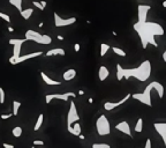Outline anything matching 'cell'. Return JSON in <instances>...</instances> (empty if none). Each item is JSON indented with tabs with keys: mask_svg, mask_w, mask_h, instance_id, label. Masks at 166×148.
<instances>
[{
	"mask_svg": "<svg viewBox=\"0 0 166 148\" xmlns=\"http://www.w3.org/2000/svg\"><path fill=\"white\" fill-rule=\"evenodd\" d=\"M134 30L138 34V36L141 38L142 48L146 49L148 44H151L157 48L158 43L155 39V36H163L164 35V28L159 23L156 22H149L146 21L143 23L136 22L134 25Z\"/></svg>",
	"mask_w": 166,
	"mask_h": 148,
	"instance_id": "obj_1",
	"label": "cell"
},
{
	"mask_svg": "<svg viewBox=\"0 0 166 148\" xmlns=\"http://www.w3.org/2000/svg\"><path fill=\"white\" fill-rule=\"evenodd\" d=\"M151 70L152 68H151V62H150V60H144L138 67H136V68H129V70L122 68V66L120 64H118L117 79L119 81H121L122 79L128 80L130 78H134L143 82V81H146L150 78Z\"/></svg>",
	"mask_w": 166,
	"mask_h": 148,
	"instance_id": "obj_2",
	"label": "cell"
},
{
	"mask_svg": "<svg viewBox=\"0 0 166 148\" xmlns=\"http://www.w3.org/2000/svg\"><path fill=\"white\" fill-rule=\"evenodd\" d=\"M152 90L157 91L159 99H163V96H164V86L160 82H157V81L149 83L146 87V89L143 90V93H135V94L132 95V97L134 99H137L138 102L148 105V107H152V102H151V91Z\"/></svg>",
	"mask_w": 166,
	"mask_h": 148,
	"instance_id": "obj_3",
	"label": "cell"
},
{
	"mask_svg": "<svg viewBox=\"0 0 166 148\" xmlns=\"http://www.w3.org/2000/svg\"><path fill=\"white\" fill-rule=\"evenodd\" d=\"M25 39L27 41H34L36 43L43 44V45H49L52 42V38L47 35H42V34L37 33L35 30H28L25 33Z\"/></svg>",
	"mask_w": 166,
	"mask_h": 148,
	"instance_id": "obj_4",
	"label": "cell"
},
{
	"mask_svg": "<svg viewBox=\"0 0 166 148\" xmlns=\"http://www.w3.org/2000/svg\"><path fill=\"white\" fill-rule=\"evenodd\" d=\"M96 130L99 136H104L111 133V126H110V122L105 115H101L98 117L97 122H96Z\"/></svg>",
	"mask_w": 166,
	"mask_h": 148,
	"instance_id": "obj_5",
	"label": "cell"
},
{
	"mask_svg": "<svg viewBox=\"0 0 166 148\" xmlns=\"http://www.w3.org/2000/svg\"><path fill=\"white\" fill-rule=\"evenodd\" d=\"M80 120V116H79V112H77L76 105L75 103L72 101L70 102V107H69L68 113H67V128H69L74 123H76Z\"/></svg>",
	"mask_w": 166,
	"mask_h": 148,
	"instance_id": "obj_6",
	"label": "cell"
},
{
	"mask_svg": "<svg viewBox=\"0 0 166 148\" xmlns=\"http://www.w3.org/2000/svg\"><path fill=\"white\" fill-rule=\"evenodd\" d=\"M27 41V39H16V38H12V39H9V44L11 45L14 46V50H13V56L11 58H9V62H12V60H14V59H16L19 56H20L21 53V46H22V44L25 43V42Z\"/></svg>",
	"mask_w": 166,
	"mask_h": 148,
	"instance_id": "obj_7",
	"label": "cell"
},
{
	"mask_svg": "<svg viewBox=\"0 0 166 148\" xmlns=\"http://www.w3.org/2000/svg\"><path fill=\"white\" fill-rule=\"evenodd\" d=\"M54 16V25L57 28H61V27H67V25H72L76 22V19L75 17H68V19H62L58 15L57 13L53 14Z\"/></svg>",
	"mask_w": 166,
	"mask_h": 148,
	"instance_id": "obj_8",
	"label": "cell"
},
{
	"mask_svg": "<svg viewBox=\"0 0 166 148\" xmlns=\"http://www.w3.org/2000/svg\"><path fill=\"white\" fill-rule=\"evenodd\" d=\"M76 94L75 93H64V94H49L45 96V102L47 103H51L52 102V99H61V101H68L69 97H75Z\"/></svg>",
	"mask_w": 166,
	"mask_h": 148,
	"instance_id": "obj_9",
	"label": "cell"
},
{
	"mask_svg": "<svg viewBox=\"0 0 166 148\" xmlns=\"http://www.w3.org/2000/svg\"><path fill=\"white\" fill-rule=\"evenodd\" d=\"M132 97V94H127L123 97L122 99H120V101H118V102H105L104 103V109H105L106 111H111L113 110V109H115V108L120 107V105H122L123 103H126L128 99Z\"/></svg>",
	"mask_w": 166,
	"mask_h": 148,
	"instance_id": "obj_10",
	"label": "cell"
},
{
	"mask_svg": "<svg viewBox=\"0 0 166 148\" xmlns=\"http://www.w3.org/2000/svg\"><path fill=\"white\" fill-rule=\"evenodd\" d=\"M43 52L42 51H37V52H33V53H29V54H25V56H19L16 59H14L11 62L12 65H17V64H20V62H27L29 59H33V58H36L38 56H42Z\"/></svg>",
	"mask_w": 166,
	"mask_h": 148,
	"instance_id": "obj_11",
	"label": "cell"
},
{
	"mask_svg": "<svg viewBox=\"0 0 166 148\" xmlns=\"http://www.w3.org/2000/svg\"><path fill=\"white\" fill-rule=\"evenodd\" d=\"M138 22L143 23L146 21V16H148V12L151 9V6L149 5H138Z\"/></svg>",
	"mask_w": 166,
	"mask_h": 148,
	"instance_id": "obj_12",
	"label": "cell"
},
{
	"mask_svg": "<svg viewBox=\"0 0 166 148\" xmlns=\"http://www.w3.org/2000/svg\"><path fill=\"white\" fill-rule=\"evenodd\" d=\"M154 127L157 131L158 134L160 136V138L164 141V145H165L166 147V123H155Z\"/></svg>",
	"mask_w": 166,
	"mask_h": 148,
	"instance_id": "obj_13",
	"label": "cell"
},
{
	"mask_svg": "<svg viewBox=\"0 0 166 148\" xmlns=\"http://www.w3.org/2000/svg\"><path fill=\"white\" fill-rule=\"evenodd\" d=\"M115 130L122 132L126 136H132V130H130L129 124H128V122H126V120H122V122H120L119 124H117V125H115Z\"/></svg>",
	"mask_w": 166,
	"mask_h": 148,
	"instance_id": "obj_14",
	"label": "cell"
},
{
	"mask_svg": "<svg viewBox=\"0 0 166 148\" xmlns=\"http://www.w3.org/2000/svg\"><path fill=\"white\" fill-rule=\"evenodd\" d=\"M109 75H110L109 68H107L106 66L101 65V67H99V71H98V78H99V80H101V81H105L106 79L109 78Z\"/></svg>",
	"mask_w": 166,
	"mask_h": 148,
	"instance_id": "obj_15",
	"label": "cell"
},
{
	"mask_svg": "<svg viewBox=\"0 0 166 148\" xmlns=\"http://www.w3.org/2000/svg\"><path fill=\"white\" fill-rule=\"evenodd\" d=\"M67 131H68L70 134H73V136H79L80 134H81V131H82L81 125L79 124V122H76V123H74L69 128H67Z\"/></svg>",
	"mask_w": 166,
	"mask_h": 148,
	"instance_id": "obj_16",
	"label": "cell"
},
{
	"mask_svg": "<svg viewBox=\"0 0 166 148\" xmlns=\"http://www.w3.org/2000/svg\"><path fill=\"white\" fill-rule=\"evenodd\" d=\"M75 76H76V70H74V68H69L62 74V78L65 81H70V80L75 79Z\"/></svg>",
	"mask_w": 166,
	"mask_h": 148,
	"instance_id": "obj_17",
	"label": "cell"
},
{
	"mask_svg": "<svg viewBox=\"0 0 166 148\" xmlns=\"http://www.w3.org/2000/svg\"><path fill=\"white\" fill-rule=\"evenodd\" d=\"M46 57H52V56H65V50L61 48H54L52 50H49L46 52Z\"/></svg>",
	"mask_w": 166,
	"mask_h": 148,
	"instance_id": "obj_18",
	"label": "cell"
},
{
	"mask_svg": "<svg viewBox=\"0 0 166 148\" xmlns=\"http://www.w3.org/2000/svg\"><path fill=\"white\" fill-rule=\"evenodd\" d=\"M41 76H42V79H43V81H44L46 85H50V86H59V85H60L59 81H56V80L51 79L50 76H47L44 72H41Z\"/></svg>",
	"mask_w": 166,
	"mask_h": 148,
	"instance_id": "obj_19",
	"label": "cell"
},
{
	"mask_svg": "<svg viewBox=\"0 0 166 148\" xmlns=\"http://www.w3.org/2000/svg\"><path fill=\"white\" fill-rule=\"evenodd\" d=\"M21 16L23 17L25 20H29L30 19V16L33 15V13H34V9L33 8H27V9H22L21 11Z\"/></svg>",
	"mask_w": 166,
	"mask_h": 148,
	"instance_id": "obj_20",
	"label": "cell"
},
{
	"mask_svg": "<svg viewBox=\"0 0 166 148\" xmlns=\"http://www.w3.org/2000/svg\"><path fill=\"white\" fill-rule=\"evenodd\" d=\"M9 4L12 5V6H14L16 9H19V12H21L22 11V0H8Z\"/></svg>",
	"mask_w": 166,
	"mask_h": 148,
	"instance_id": "obj_21",
	"label": "cell"
},
{
	"mask_svg": "<svg viewBox=\"0 0 166 148\" xmlns=\"http://www.w3.org/2000/svg\"><path fill=\"white\" fill-rule=\"evenodd\" d=\"M22 133H23V130H22L21 126H15V127L12 130V134L15 136V138H20V136H22Z\"/></svg>",
	"mask_w": 166,
	"mask_h": 148,
	"instance_id": "obj_22",
	"label": "cell"
},
{
	"mask_svg": "<svg viewBox=\"0 0 166 148\" xmlns=\"http://www.w3.org/2000/svg\"><path fill=\"white\" fill-rule=\"evenodd\" d=\"M43 120H44V115H43V113H41V115H39V117L37 118L36 125H35V127H34V130H35V131H38V130L42 127V125H43Z\"/></svg>",
	"mask_w": 166,
	"mask_h": 148,
	"instance_id": "obj_23",
	"label": "cell"
},
{
	"mask_svg": "<svg viewBox=\"0 0 166 148\" xmlns=\"http://www.w3.org/2000/svg\"><path fill=\"white\" fill-rule=\"evenodd\" d=\"M111 49L113 51L114 53L117 56H120V57H126V51H123L122 49L118 48V46H111Z\"/></svg>",
	"mask_w": 166,
	"mask_h": 148,
	"instance_id": "obj_24",
	"label": "cell"
},
{
	"mask_svg": "<svg viewBox=\"0 0 166 148\" xmlns=\"http://www.w3.org/2000/svg\"><path fill=\"white\" fill-rule=\"evenodd\" d=\"M111 49V46L109 44H106V43H101V57H104L106 53H107V51Z\"/></svg>",
	"mask_w": 166,
	"mask_h": 148,
	"instance_id": "obj_25",
	"label": "cell"
},
{
	"mask_svg": "<svg viewBox=\"0 0 166 148\" xmlns=\"http://www.w3.org/2000/svg\"><path fill=\"white\" fill-rule=\"evenodd\" d=\"M21 108V102H17V101H13V116H17L19 113V109Z\"/></svg>",
	"mask_w": 166,
	"mask_h": 148,
	"instance_id": "obj_26",
	"label": "cell"
},
{
	"mask_svg": "<svg viewBox=\"0 0 166 148\" xmlns=\"http://www.w3.org/2000/svg\"><path fill=\"white\" fill-rule=\"evenodd\" d=\"M142 131H143V119L138 118V120L136 122V125H135V132L141 133Z\"/></svg>",
	"mask_w": 166,
	"mask_h": 148,
	"instance_id": "obj_27",
	"label": "cell"
},
{
	"mask_svg": "<svg viewBox=\"0 0 166 148\" xmlns=\"http://www.w3.org/2000/svg\"><path fill=\"white\" fill-rule=\"evenodd\" d=\"M92 148H111L109 144H93Z\"/></svg>",
	"mask_w": 166,
	"mask_h": 148,
	"instance_id": "obj_28",
	"label": "cell"
},
{
	"mask_svg": "<svg viewBox=\"0 0 166 148\" xmlns=\"http://www.w3.org/2000/svg\"><path fill=\"white\" fill-rule=\"evenodd\" d=\"M33 5L35 6V7H37V8L39 9V11H44L45 9V7L42 5V2L41 1H33Z\"/></svg>",
	"mask_w": 166,
	"mask_h": 148,
	"instance_id": "obj_29",
	"label": "cell"
},
{
	"mask_svg": "<svg viewBox=\"0 0 166 148\" xmlns=\"http://www.w3.org/2000/svg\"><path fill=\"white\" fill-rule=\"evenodd\" d=\"M5 103V90L2 87H0V104Z\"/></svg>",
	"mask_w": 166,
	"mask_h": 148,
	"instance_id": "obj_30",
	"label": "cell"
},
{
	"mask_svg": "<svg viewBox=\"0 0 166 148\" xmlns=\"http://www.w3.org/2000/svg\"><path fill=\"white\" fill-rule=\"evenodd\" d=\"M0 17H1L2 20L6 21V22H11V17H9L8 14H5V13L0 12Z\"/></svg>",
	"mask_w": 166,
	"mask_h": 148,
	"instance_id": "obj_31",
	"label": "cell"
},
{
	"mask_svg": "<svg viewBox=\"0 0 166 148\" xmlns=\"http://www.w3.org/2000/svg\"><path fill=\"white\" fill-rule=\"evenodd\" d=\"M12 116H13V113H5V115L0 116V118H1L2 120H6V119H9Z\"/></svg>",
	"mask_w": 166,
	"mask_h": 148,
	"instance_id": "obj_32",
	"label": "cell"
},
{
	"mask_svg": "<svg viewBox=\"0 0 166 148\" xmlns=\"http://www.w3.org/2000/svg\"><path fill=\"white\" fill-rule=\"evenodd\" d=\"M33 145L34 146H43V145H44V141H42V140H34Z\"/></svg>",
	"mask_w": 166,
	"mask_h": 148,
	"instance_id": "obj_33",
	"label": "cell"
},
{
	"mask_svg": "<svg viewBox=\"0 0 166 148\" xmlns=\"http://www.w3.org/2000/svg\"><path fill=\"white\" fill-rule=\"evenodd\" d=\"M144 148H152V142H151V139H146Z\"/></svg>",
	"mask_w": 166,
	"mask_h": 148,
	"instance_id": "obj_34",
	"label": "cell"
},
{
	"mask_svg": "<svg viewBox=\"0 0 166 148\" xmlns=\"http://www.w3.org/2000/svg\"><path fill=\"white\" fill-rule=\"evenodd\" d=\"M80 49H81V45H80L79 43H76V44L74 45V50H75L76 52H79V51H80Z\"/></svg>",
	"mask_w": 166,
	"mask_h": 148,
	"instance_id": "obj_35",
	"label": "cell"
},
{
	"mask_svg": "<svg viewBox=\"0 0 166 148\" xmlns=\"http://www.w3.org/2000/svg\"><path fill=\"white\" fill-rule=\"evenodd\" d=\"M2 147L4 148H15L14 147V145H11V144H2Z\"/></svg>",
	"mask_w": 166,
	"mask_h": 148,
	"instance_id": "obj_36",
	"label": "cell"
},
{
	"mask_svg": "<svg viewBox=\"0 0 166 148\" xmlns=\"http://www.w3.org/2000/svg\"><path fill=\"white\" fill-rule=\"evenodd\" d=\"M163 60L166 62V50L164 51V53H163Z\"/></svg>",
	"mask_w": 166,
	"mask_h": 148,
	"instance_id": "obj_37",
	"label": "cell"
},
{
	"mask_svg": "<svg viewBox=\"0 0 166 148\" xmlns=\"http://www.w3.org/2000/svg\"><path fill=\"white\" fill-rule=\"evenodd\" d=\"M41 2H42V5H43V6H46V1H45V0H41Z\"/></svg>",
	"mask_w": 166,
	"mask_h": 148,
	"instance_id": "obj_38",
	"label": "cell"
},
{
	"mask_svg": "<svg viewBox=\"0 0 166 148\" xmlns=\"http://www.w3.org/2000/svg\"><path fill=\"white\" fill-rule=\"evenodd\" d=\"M163 7H164V8H166V0H164V1H163Z\"/></svg>",
	"mask_w": 166,
	"mask_h": 148,
	"instance_id": "obj_39",
	"label": "cell"
},
{
	"mask_svg": "<svg viewBox=\"0 0 166 148\" xmlns=\"http://www.w3.org/2000/svg\"><path fill=\"white\" fill-rule=\"evenodd\" d=\"M8 31H11V33H13V31H14V28H12V27H9V28H8Z\"/></svg>",
	"mask_w": 166,
	"mask_h": 148,
	"instance_id": "obj_40",
	"label": "cell"
},
{
	"mask_svg": "<svg viewBox=\"0 0 166 148\" xmlns=\"http://www.w3.org/2000/svg\"><path fill=\"white\" fill-rule=\"evenodd\" d=\"M58 39H59V41H64V37H62V36H58Z\"/></svg>",
	"mask_w": 166,
	"mask_h": 148,
	"instance_id": "obj_41",
	"label": "cell"
},
{
	"mask_svg": "<svg viewBox=\"0 0 166 148\" xmlns=\"http://www.w3.org/2000/svg\"><path fill=\"white\" fill-rule=\"evenodd\" d=\"M79 94H80V95H83V94H84V91H83V90H80V91H79Z\"/></svg>",
	"mask_w": 166,
	"mask_h": 148,
	"instance_id": "obj_42",
	"label": "cell"
},
{
	"mask_svg": "<svg viewBox=\"0 0 166 148\" xmlns=\"http://www.w3.org/2000/svg\"><path fill=\"white\" fill-rule=\"evenodd\" d=\"M80 136V139H82V140L84 139V136H82V134H80V136Z\"/></svg>",
	"mask_w": 166,
	"mask_h": 148,
	"instance_id": "obj_43",
	"label": "cell"
},
{
	"mask_svg": "<svg viewBox=\"0 0 166 148\" xmlns=\"http://www.w3.org/2000/svg\"><path fill=\"white\" fill-rule=\"evenodd\" d=\"M89 103H93V99H91V97H90V99H89Z\"/></svg>",
	"mask_w": 166,
	"mask_h": 148,
	"instance_id": "obj_44",
	"label": "cell"
},
{
	"mask_svg": "<svg viewBox=\"0 0 166 148\" xmlns=\"http://www.w3.org/2000/svg\"><path fill=\"white\" fill-rule=\"evenodd\" d=\"M31 148H36V147H35V146H33V147H31Z\"/></svg>",
	"mask_w": 166,
	"mask_h": 148,
	"instance_id": "obj_45",
	"label": "cell"
}]
</instances>
